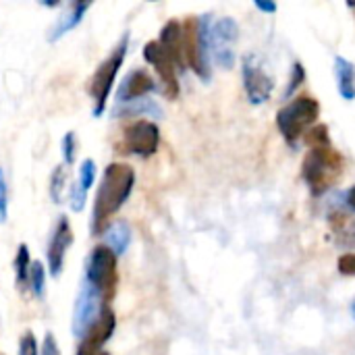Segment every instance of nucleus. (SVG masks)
Instances as JSON below:
<instances>
[{"mask_svg": "<svg viewBox=\"0 0 355 355\" xmlns=\"http://www.w3.org/2000/svg\"><path fill=\"white\" fill-rule=\"evenodd\" d=\"M135 187V171L127 162H110L102 177L100 185L94 196V206H92V220L89 229L92 235L98 237L104 233V229L110 225L112 216L127 204Z\"/></svg>", "mask_w": 355, "mask_h": 355, "instance_id": "1", "label": "nucleus"}, {"mask_svg": "<svg viewBox=\"0 0 355 355\" xmlns=\"http://www.w3.org/2000/svg\"><path fill=\"white\" fill-rule=\"evenodd\" d=\"M129 44H131V35H129V31H125L121 35V40L116 42V46L96 67V71L92 73V77L87 81V94L92 98V116L94 119H100L106 110L108 98H110L114 83H116V75H119L125 58H127Z\"/></svg>", "mask_w": 355, "mask_h": 355, "instance_id": "2", "label": "nucleus"}, {"mask_svg": "<svg viewBox=\"0 0 355 355\" xmlns=\"http://www.w3.org/2000/svg\"><path fill=\"white\" fill-rule=\"evenodd\" d=\"M304 179L314 196L329 191L343 173V156L333 146L310 148L304 158Z\"/></svg>", "mask_w": 355, "mask_h": 355, "instance_id": "3", "label": "nucleus"}, {"mask_svg": "<svg viewBox=\"0 0 355 355\" xmlns=\"http://www.w3.org/2000/svg\"><path fill=\"white\" fill-rule=\"evenodd\" d=\"M181 25H183L185 64L191 67V71L200 79L210 81V48H208V33H210V25H212L210 15L189 17Z\"/></svg>", "mask_w": 355, "mask_h": 355, "instance_id": "4", "label": "nucleus"}, {"mask_svg": "<svg viewBox=\"0 0 355 355\" xmlns=\"http://www.w3.org/2000/svg\"><path fill=\"white\" fill-rule=\"evenodd\" d=\"M83 279L102 295L104 304L110 306L119 287V256L106 245H96L85 260Z\"/></svg>", "mask_w": 355, "mask_h": 355, "instance_id": "5", "label": "nucleus"}, {"mask_svg": "<svg viewBox=\"0 0 355 355\" xmlns=\"http://www.w3.org/2000/svg\"><path fill=\"white\" fill-rule=\"evenodd\" d=\"M320 116V104L312 96H297L277 114V125L289 144H295Z\"/></svg>", "mask_w": 355, "mask_h": 355, "instance_id": "6", "label": "nucleus"}, {"mask_svg": "<svg viewBox=\"0 0 355 355\" xmlns=\"http://www.w3.org/2000/svg\"><path fill=\"white\" fill-rule=\"evenodd\" d=\"M160 148V129L150 119H137L123 129V137L116 146L119 154L150 158Z\"/></svg>", "mask_w": 355, "mask_h": 355, "instance_id": "7", "label": "nucleus"}, {"mask_svg": "<svg viewBox=\"0 0 355 355\" xmlns=\"http://www.w3.org/2000/svg\"><path fill=\"white\" fill-rule=\"evenodd\" d=\"M237 37H239V25L231 17H223V19H218V21H214L210 25L208 48H210V56L216 60L218 67L231 69L235 64L233 46H235Z\"/></svg>", "mask_w": 355, "mask_h": 355, "instance_id": "8", "label": "nucleus"}, {"mask_svg": "<svg viewBox=\"0 0 355 355\" xmlns=\"http://www.w3.org/2000/svg\"><path fill=\"white\" fill-rule=\"evenodd\" d=\"M106 306L108 304H104L102 295L85 279H81V287H79V293H77V300L73 306V322H71L73 335L77 339H81Z\"/></svg>", "mask_w": 355, "mask_h": 355, "instance_id": "9", "label": "nucleus"}, {"mask_svg": "<svg viewBox=\"0 0 355 355\" xmlns=\"http://www.w3.org/2000/svg\"><path fill=\"white\" fill-rule=\"evenodd\" d=\"M141 56L148 64L154 67L156 75L160 77V83H162V94L168 98V100H175L179 98V77H177V67L173 62V58L166 54V50L160 46L158 40H152L148 44H144V50H141Z\"/></svg>", "mask_w": 355, "mask_h": 355, "instance_id": "10", "label": "nucleus"}, {"mask_svg": "<svg viewBox=\"0 0 355 355\" xmlns=\"http://www.w3.org/2000/svg\"><path fill=\"white\" fill-rule=\"evenodd\" d=\"M73 245V227L67 214H60L54 223V229L50 233L48 239V248H46V270L50 272V277H60L62 268H64V260H67V252Z\"/></svg>", "mask_w": 355, "mask_h": 355, "instance_id": "11", "label": "nucleus"}, {"mask_svg": "<svg viewBox=\"0 0 355 355\" xmlns=\"http://www.w3.org/2000/svg\"><path fill=\"white\" fill-rule=\"evenodd\" d=\"M114 329H116V314L110 306H106L96 318V322L79 339L75 355H100L102 347L112 339Z\"/></svg>", "mask_w": 355, "mask_h": 355, "instance_id": "12", "label": "nucleus"}, {"mask_svg": "<svg viewBox=\"0 0 355 355\" xmlns=\"http://www.w3.org/2000/svg\"><path fill=\"white\" fill-rule=\"evenodd\" d=\"M241 73H243V87H245L250 102L252 104H264L270 98L272 87H275L272 77L264 71V67L260 64V60L254 54L243 58Z\"/></svg>", "mask_w": 355, "mask_h": 355, "instance_id": "13", "label": "nucleus"}, {"mask_svg": "<svg viewBox=\"0 0 355 355\" xmlns=\"http://www.w3.org/2000/svg\"><path fill=\"white\" fill-rule=\"evenodd\" d=\"M158 89L154 77L146 71V69H131L121 83L116 85L114 92V106L119 104H129L133 100H141L148 98L150 94H154Z\"/></svg>", "mask_w": 355, "mask_h": 355, "instance_id": "14", "label": "nucleus"}, {"mask_svg": "<svg viewBox=\"0 0 355 355\" xmlns=\"http://www.w3.org/2000/svg\"><path fill=\"white\" fill-rule=\"evenodd\" d=\"M92 8V2H81V0H71L67 4H62V10L58 12V17L54 19L52 27L48 29L46 40L50 44L58 42L60 37H64L67 33H71L75 27H79V23L85 19L87 10Z\"/></svg>", "mask_w": 355, "mask_h": 355, "instance_id": "15", "label": "nucleus"}, {"mask_svg": "<svg viewBox=\"0 0 355 355\" xmlns=\"http://www.w3.org/2000/svg\"><path fill=\"white\" fill-rule=\"evenodd\" d=\"M96 177H98V166L94 162V158H85L81 164H79V173H77V179L75 183L71 185V193H69V208L73 212H81L85 208V202H87V193L89 189L94 187L96 183Z\"/></svg>", "mask_w": 355, "mask_h": 355, "instance_id": "16", "label": "nucleus"}, {"mask_svg": "<svg viewBox=\"0 0 355 355\" xmlns=\"http://www.w3.org/2000/svg\"><path fill=\"white\" fill-rule=\"evenodd\" d=\"M158 42L166 50V54L173 58L177 71H185L187 64H185V54H183V25L177 19L166 21L160 29Z\"/></svg>", "mask_w": 355, "mask_h": 355, "instance_id": "17", "label": "nucleus"}, {"mask_svg": "<svg viewBox=\"0 0 355 355\" xmlns=\"http://www.w3.org/2000/svg\"><path fill=\"white\" fill-rule=\"evenodd\" d=\"M112 116L114 119H133V116H150V119H162L164 112H162V106L152 100L150 96L148 98H141V100H133L129 104H119L112 108Z\"/></svg>", "mask_w": 355, "mask_h": 355, "instance_id": "18", "label": "nucleus"}, {"mask_svg": "<svg viewBox=\"0 0 355 355\" xmlns=\"http://www.w3.org/2000/svg\"><path fill=\"white\" fill-rule=\"evenodd\" d=\"M102 235H104V243H102V245H106L108 250H112L116 256H123V254L129 250L131 239H133V231H131L129 223L123 220V218L112 220V223L104 229Z\"/></svg>", "mask_w": 355, "mask_h": 355, "instance_id": "19", "label": "nucleus"}, {"mask_svg": "<svg viewBox=\"0 0 355 355\" xmlns=\"http://www.w3.org/2000/svg\"><path fill=\"white\" fill-rule=\"evenodd\" d=\"M335 71H337V83H339V94L345 100L355 98V67L343 56H337L335 60Z\"/></svg>", "mask_w": 355, "mask_h": 355, "instance_id": "20", "label": "nucleus"}, {"mask_svg": "<svg viewBox=\"0 0 355 355\" xmlns=\"http://www.w3.org/2000/svg\"><path fill=\"white\" fill-rule=\"evenodd\" d=\"M12 268H15V283L17 287H27L29 281V270H31V254L27 243H19L17 252H15V260H12Z\"/></svg>", "mask_w": 355, "mask_h": 355, "instance_id": "21", "label": "nucleus"}, {"mask_svg": "<svg viewBox=\"0 0 355 355\" xmlns=\"http://www.w3.org/2000/svg\"><path fill=\"white\" fill-rule=\"evenodd\" d=\"M67 183H69V168L64 164L54 166V171H52V175L48 179V193H50V200L54 204H62L64 202Z\"/></svg>", "mask_w": 355, "mask_h": 355, "instance_id": "22", "label": "nucleus"}, {"mask_svg": "<svg viewBox=\"0 0 355 355\" xmlns=\"http://www.w3.org/2000/svg\"><path fill=\"white\" fill-rule=\"evenodd\" d=\"M46 279H48V270L44 266V262L40 260H33L31 262V270H29V281H27V287L31 291V295L35 300H42L46 295Z\"/></svg>", "mask_w": 355, "mask_h": 355, "instance_id": "23", "label": "nucleus"}, {"mask_svg": "<svg viewBox=\"0 0 355 355\" xmlns=\"http://www.w3.org/2000/svg\"><path fill=\"white\" fill-rule=\"evenodd\" d=\"M60 156H62V164L69 168L75 164L77 160V135L75 131H67L60 139Z\"/></svg>", "mask_w": 355, "mask_h": 355, "instance_id": "24", "label": "nucleus"}, {"mask_svg": "<svg viewBox=\"0 0 355 355\" xmlns=\"http://www.w3.org/2000/svg\"><path fill=\"white\" fill-rule=\"evenodd\" d=\"M306 144L310 148H322V146H331V139H329V127L327 125H316L314 129L308 131L306 135Z\"/></svg>", "mask_w": 355, "mask_h": 355, "instance_id": "25", "label": "nucleus"}, {"mask_svg": "<svg viewBox=\"0 0 355 355\" xmlns=\"http://www.w3.org/2000/svg\"><path fill=\"white\" fill-rule=\"evenodd\" d=\"M19 355H40L37 337L31 331H25L19 339Z\"/></svg>", "mask_w": 355, "mask_h": 355, "instance_id": "26", "label": "nucleus"}, {"mask_svg": "<svg viewBox=\"0 0 355 355\" xmlns=\"http://www.w3.org/2000/svg\"><path fill=\"white\" fill-rule=\"evenodd\" d=\"M8 220V183L4 168L0 166V225Z\"/></svg>", "mask_w": 355, "mask_h": 355, "instance_id": "27", "label": "nucleus"}, {"mask_svg": "<svg viewBox=\"0 0 355 355\" xmlns=\"http://www.w3.org/2000/svg\"><path fill=\"white\" fill-rule=\"evenodd\" d=\"M304 81H306V71H304L302 62H295V64H293V75H291L289 85H287V92H285V98H289Z\"/></svg>", "mask_w": 355, "mask_h": 355, "instance_id": "28", "label": "nucleus"}, {"mask_svg": "<svg viewBox=\"0 0 355 355\" xmlns=\"http://www.w3.org/2000/svg\"><path fill=\"white\" fill-rule=\"evenodd\" d=\"M40 355H60V347L58 341L54 337V333H46L40 345Z\"/></svg>", "mask_w": 355, "mask_h": 355, "instance_id": "29", "label": "nucleus"}, {"mask_svg": "<svg viewBox=\"0 0 355 355\" xmlns=\"http://www.w3.org/2000/svg\"><path fill=\"white\" fill-rule=\"evenodd\" d=\"M339 266V272L341 275H347V277H355V254H345L339 258L337 262Z\"/></svg>", "mask_w": 355, "mask_h": 355, "instance_id": "30", "label": "nucleus"}, {"mask_svg": "<svg viewBox=\"0 0 355 355\" xmlns=\"http://www.w3.org/2000/svg\"><path fill=\"white\" fill-rule=\"evenodd\" d=\"M256 8H260V10H264V12H277V4H275V2L256 0Z\"/></svg>", "mask_w": 355, "mask_h": 355, "instance_id": "31", "label": "nucleus"}, {"mask_svg": "<svg viewBox=\"0 0 355 355\" xmlns=\"http://www.w3.org/2000/svg\"><path fill=\"white\" fill-rule=\"evenodd\" d=\"M345 200H347V206H349V208H352V210L355 212V185L352 187V189H349V191H347Z\"/></svg>", "mask_w": 355, "mask_h": 355, "instance_id": "32", "label": "nucleus"}, {"mask_svg": "<svg viewBox=\"0 0 355 355\" xmlns=\"http://www.w3.org/2000/svg\"><path fill=\"white\" fill-rule=\"evenodd\" d=\"M352 314H354V318H355V302H354V306H352Z\"/></svg>", "mask_w": 355, "mask_h": 355, "instance_id": "33", "label": "nucleus"}, {"mask_svg": "<svg viewBox=\"0 0 355 355\" xmlns=\"http://www.w3.org/2000/svg\"><path fill=\"white\" fill-rule=\"evenodd\" d=\"M100 355H110V354H106V352H102V354H100Z\"/></svg>", "mask_w": 355, "mask_h": 355, "instance_id": "34", "label": "nucleus"}, {"mask_svg": "<svg viewBox=\"0 0 355 355\" xmlns=\"http://www.w3.org/2000/svg\"><path fill=\"white\" fill-rule=\"evenodd\" d=\"M0 355H4V354H2V352H0Z\"/></svg>", "mask_w": 355, "mask_h": 355, "instance_id": "35", "label": "nucleus"}]
</instances>
